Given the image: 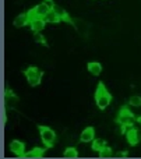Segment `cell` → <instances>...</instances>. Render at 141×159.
<instances>
[{"label":"cell","instance_id":"obj_14","mask_svg":"<svg viewBox=\"0 0 141 159\" xmlns=\"http://www.w3.org/2000/svg\"><path fill=\"white\" fill-rule=\"evenodd\" d=\"M92 149L94 151H97V152H99L101 149H103L106 147V143L103 140H101V138H97V140H94L92 141Z\"/></svg>","mask_w":141,"mask_h":159},{"label":"cell","instance_id":"obj_7","mask_svg":"<svg viewBox=\"0 0 141 159\" xmlns=\"http://www.w3.org/2000/svg\"><path fill=\"white\" fill-rule=\"evenodd\" d=\"M95 140V129L94 127H85L80 134V141L84 144L92 143Z\"/></svg>","mask_w":141,"mask_h":159},{"label":"cell","instance_id":"obj_4","mask_svg":"<svg viewBox=\"0 0 141 159\" xmlns=\"http://www.w3.org/2000/svg\"><path fill=\"white\" fill-rule=\"evenodd\" d=\"M117 123L123 127H131L134 123V115L130 112L127 106H123L117 116Z\"/></svg>","mask_w":141,"mask_h":159},{"label":"cell","instance_id":"obj_12","mask_svg":"<svg viewBox=\"0 0 141 159\" xmlns=\"http://www.w3.org/2000/svg\"><path fill=\"white\" fill-rule=\"evenodd\" d=\"M87 69H88V71L91 73L92 75H95V77L102 73V66H101V63H98V61H91V63H88Z\"/></svg>","mask_w":141,"mask_h":159},{"label":"cell","instance_id":"obj_6","mask_svg":"<svg viewBox=\"0 0 141 159\" xmlns=\"http://www.w3.org/2000/svg\"><path fill=\"white\" fill-rule=\"evenodd\" d=\"M10 151L17 157H24L25 154V145L22 141L20 140H13L10 143Z\"/></svg>","mask_w":141,"mask_h":159},{"label":"cell","instance_id":"obj_21","mask_svg":"<svg viewBox=\"0 0 141 159\" xmlns=\"http://www.w3.org/2000/svg\"><path fill=\"white\" fill-rule=\"evenodd\" d=\"M46 2H50V0H46Z\"/></svg>","mask_w":141,"mask_h":159},{"label":"cell","instance_id":"obj_20","mask_svg":"<svg viewBox=\"0 0 141 159\" xmlns=\"http://www.w3.org/2000/svg\"><path fill=\"white\" fill-rule=\"evenodd\" d=\"M137 121H139V123H140V124H141V115H140V116H139V117H137Z\"/></svg>","mask_w":141,"mask_h":159},{"label":"cell","instance_id":"obj_2","mask_svg":"<svg viewBox=\"0 0 141 159\" xmlns=\"http://www.w3.org/2000/svg\"><path fill=\"white\" fill-rule=\"evenodd\" d=\"M39 135H41V140H42V143H43L45 148H50V147L55 145V143H56V133L53 131L50 127L39 126Z\"/></svg>","mask_w":141,"mask_h":159},{"label":"cell","instance_id":"obj_19","mask_svg":"<svg viewBox=\"0 0 141 159\" xmlns=\"http://www.w3.org/2000/svg\"><path fill=\"white\" fill-rule=\"evenodd\" d=\"M116 157H119V158H122V157H127V152H117V155Z\"/></svg>","mask_w":141,"mask_h":159},{"label":"cell","instance_id":"obj_18","mask_svg":"<svg viewBox=\"0 0 141 159\" xmlns=\"http://www.w3.org/2000/svg\"><path fill=\"white\" fill-rule=\"evenodd\" d=\"M53 8H55V10H56V13H57L59 16H60V18H61V20H66V18H69V17H67V13H66V11H64L61 7H59V6H53ZM66 21H67V20H66Z\"/></svg>","mask_w":141,"mask_h":159},{"label":"cell","instance_id":"obj_8","mask_svg":"<svg viewBox=\"0 0 141 159\" xmlns=\"http://www.w3.org/2000/svg\"><path fill=\"white\" fill-rule=\"evenodd\" d=\"M45 24H46L45 18H42V17H35L34 20H31L30 21L31 31H34L35 34H39L41 31L45 30Z\"/></svg>","mask_w":141,"mask_h":159},{"label":"cell","instance_id":"obj_5","mask_svg":"<svg viewBox=\"0 0 141 159\" xmlns=\"http://www.w3.org/2000/svg\"><path fill=\"white\" fill-rule=\"evenodd\" d=\"M126 138H127V143L130 144L131 147L137 145V144L141 141V131L136 127H130L126 133Z\"/></svg>","mask_w":141,"mask_h":159},{"label":"cell","instance_id":"obj_17","mask_svg":"<svg viewBox=\"0 0 141 159\" xmlns=\"http://www.w3.org/2000/svg\"><path fill=\"white\" fill-rule=\"evenodd\" d=\"M99 158H112V155H113V152H112V148H109L108 145L105 147L103 149H101L99 152Z\"/></svg>","mask_w":141,"mask_h":159},{"label":"cell","instance_id":"obj_11","mask_svg":"<svg viewBox=\"0 0 141 159\" xmlns=\"http://www.w3.org/2000/svg\"><path fill=\"white\" fill-rule=\"evenodd\" d=\"M43 18H45V21H46V22H50V24H53V22H59V21L61 20L60 16L56 13V10H55L53 7L50 8L49 11H48V14L43 17Z\"/></svg>","mask_w":141,"mask_h":159},{"label":"cell","instance_id":"obj_9","mask_svg":"<svg viewBox=\"0 0 141 159\" xmlns=\"http://www.w3.org/2000/svg\"><path fill=\"white\" fill-rule=\"evenodd\" d=\"M50 8L52 7H50L46 2H42V3H39V4H36L35 7H34V13H35L36 17H42V18H43Z\"/></svg>","mask_w":141,"mask_h":159},{"label":"cell","instance_id":"obj_13","mask_svg":"<svg viewBox=\"0 0 141 159\" xmlns=\"http://www.w3.org/2000/svg\"><path fill=\"white\" fill-rule=\"evenodd\" d=\"M43 148H34L31 151L25 152L24 154V158H28V159H34V158H41L43 155Z\"/></svg>","mask_w":141,"mask_h":159},{"label":"cell","instance_id":"obj_15","mask_svg":"<svg viewBox=\"0 0 141 159\" xmlns=\"http://www.w3.org/2000/svg\"><path fill=\"white\" fill-rule=\"evenodd\" d=\"M129 105L133 107H140L141 106V96L139 95H133L130 99H129Z\"/></svg>","mask_w":141,"mask_h":159},{"label":"cell","instance_id":"obj_10","mask_svg":"<svg viewBox=\"0 0 141 159\" xmlns=\"http://www.w3.org/2000/svg\"><path fill=\"white\" fill-rule=\"evenodd\" d=\"M27 24H30V18H28L27 13L25 14H18V16L14 18V21H13V25L16 28H22V27H25Z\"/></svg>","mask_w":141,"mask_h":159},{"label":"cell","instance_id":"obj_16","mask_svg":"<svg viewBox=\"0 0 141 159\" xmlns=\"http://www.w3.org/2000/svg\"><path fill=\"white\" fill-rule=\"evenodd\" d=\"M64 158H77L78 157V151L75 148H73V147H70V148H67L66 151H64Z\"/></svg>","mask_w":141,"mask_h":159},{"label":"cell","instance_id":"obj_3","mask_svg":"<svg viewBox=\"0 0 141 159\" xmlns=\"http://www.w3.org/2000/svg\"><path fill=\"white\" fill-rule=\"evenodd\" d=\"M24 75H25V78H27L28 84H30L31 87H38L42 81V75H43V73H42L38 67L31 66L24 71Z\"/></svg>","mask_w":141,"mask_h":159},{"label":"cell","instance_id":"obj_1","mask_svg":"<svg viewBox=\"0 0 141 159\" xmlns=\"http://www.w3.org/2000/svg\"><path fill=\"white\" fill-rule=\"evenodd\" d=\"M111 102H112V96H111V93L108 92L106 87L102 82L98 84V88H97V91H95V103H97L98 109L105 110L106 107L111 105Z\"/></svg>","mask_w":141,"mask_h":159}]
</instances>
